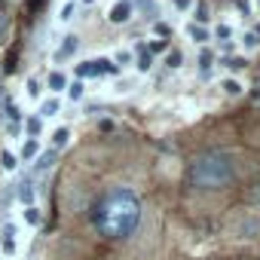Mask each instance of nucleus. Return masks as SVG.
<instances>
[{"instance_id":"obj_1","label":"nucleus","mask_w":260,"mask_h":260,"mask_svg":"<svg viewBox=\"0 0 260 260\" xmlns=\"http://www.w3.org/2000/svg\"><path fill=\"white\" fill-rule=\"evenodd\" d=\"M92 223L104 239H113V242L132 236L138 230V223H141V199H138V193H132L128 187L107 190L98 199L95 211H92Z\"/></svg>"},{"instance_id":"obj_2","label":"nucleus","mask_w":260,"mask_h":260,"mask_svg":"<svg viewBox=\"0 0 260 260\" xmlns=\"http://www.w3.org/2000/svg\"><path fill=\"white\" fill-rule=\"evenodd\" d=\"M190 181L196 190H223L236 181L233 159L220 150H208V153L196 156V162L190 166Z\"/></svg>"},{"instance_id":"obj_3","label":"nucleus","mask_w":260,"mask_h":260,"mask_svg":"<svg viewBox=\"0 0 260 260\" xmlns=\"http://www.w3.org/2000/svg\"><path fill=\"white\" fill-rule=\"evenodd\" d=\"M16 251H19V226L16 223H4V230H0V254L16 257Z\"/></svg>"},{"instance_id":"obj_4","label":"nucleus","mask_w":260,"mask_h":260,"mask_svg":"<svg viewBox=\"0 0 260 260\" xmlns=\"http://www.w3.org/2000/svg\"><path fill=\"white\" fill-rule=\"evenodd\" d=\"M236 236H239V239H257V236H260V220H257V217H245V220L236 226Z\"/></svg>"},{"instance_id":"obj_5","label":"nucleus","mask_w":260,"mask_h":260,"mask_svg":"<svg viewBox=\"0 0 260 260\" xmlns=\"http://www.w3.org/2000/svg\"><path fill=\"white\" fill-rule=\"evenodd\" d=\"M55 162H58V150H46V153H37V162H34V175H43V172H49Z\"/></svg>"},{"instance_id":"obj_6","label":"nucleus","mask_w":260,"mask_h":260,"mask_svg":"<svg viewBox=\"0 0 260 260\" xmlns=\"http://www.w3.org/2000/svg\"><path fill=\"white\" fill-rule=\"evenodd\" d=\"M128 16H132V4H128V0H119V4L110 10V22H113V25L128 22Z\"/></svg>"},{"instance_id":"obj_7","label":"nucleus","mask_w":260,"mask_h":260,"mask_svg":"<svg viewBox=\"0 0 260 260\" xmlns=\"http://www.w3.org/2000/svg\"><path fill=\"white\" fill-rule=\"evenodd\" d=\"M77 46H80V37H74V34H71V37H64V43H61V46H58V52H55V61H64L68 55H74V52H77Z\"/></svg>"},{"instance_id":"obj_8","label":"nucleus","mask_w":260,"mask_h":260,"mask_svg":"<svg viewBox=\"0 0 260 260\" xmlns=\"http://www.w3.org/2000/svg\"><path fill=\"white\" fill-rule=\"evenodd\" d=\"M16 196L25 202V208H28V205H34V184H31V181H22V184H19V190H16Z\"/></svg>"},{"instance_id":"obj_9","label":"nucleus","mask_w":260,"mask_h":260,"mask_svg":"<svg viewBox=\"0 0 260 260\" xmlns=\"http://www.w3.org/2000/svg\"><path fill=\"white\" fill-rule=\"evenodd\" d=\"M46 86H49L52 92H61V89H68V77H64L61 71H52L49 80H46Z\"/></svg>"},{"instance_id":"obj_10","label":"nucleus","mask_w":260,"mask_h":260,"mask_svg":"<svg viewBox=\"0 0 260 260\" xmlns=\"http://www.w3.org/2000/svg\"><path fill=\"white\" fill-rule=\"evenodd\" d=\"M68 141H71V128H55L52 132V150L68 147Z\"/></svg>"},{"instance_id":"obj_11","label":"nucleus","mask_w":260,"mask_h":260,"mask_svg":"<svg viewBox=\"0 0 260 260\" xmlns=\"http://www.w3.org/2000/svg\"><path fill=\"white\" fill-rule=\"evenodd\" d=\"M25 223H28V226H40V223H43V211H40L37 205H28V208H25Z\"/></svg>"},{"instance_id":"obj_12","label":"nucleus","mask_w":260,"mask_h":260,"mask_svg":"<svg viewBox=\"0 0 260 260\" xmlns=\"http://www.w3.org/2000/svg\"><path fill=\"white\" fill-rule=\"evenodd\" d=\"M37 153H40V141L37 138H28L25 147H22V159H37Z\"/></svg>"},{"instance_id":"obj_13","label":"nucleus","mask_w":260,"mask_h":260,"mask_svg":"<svg viewBox=\"0 0 260 260\" xmlns=\"http://www.w3.org/2000/svg\"><path fill=\"white\" fill-rule=\"evenodd\" d=\"M245 202L248 205H260V181H254V184L245 187Z\"/></svg>"},{"instance_id":"obj_14","label":"nucleus","mask_w":260,"mask_h":260,"mask_svg":"<svg viewBox=\"0 0 260 260\" xmlns=\"http://www.w3.org/2000/svg\"><path fill=\"white\" fill-rule=\"evenodd\" d=\"M4 110H7V119L19 125V119H22V110H19V104H16V101H7V104H4Z\"/></svg>"},{"instance_id":"obj_15","label":"nucleus","mask_w":260,"mask_h":260,"mask_svg":"<svg viewBox=\"0 0 260 260\" xmlns=\"http://www.w3.org/2000/svg\"><path fill=\"white\" fill-rule=\"evenodd\" d=\"M0 166H4L7 172H16V166H19V159L10 153V150H4V153H0Z\"/></svg>"},{"instance_id":"obj_16","label":"nucleus","mask_w":260,"mask_h":260,"mask_svg":"<svg viewBox=\"0 0 260 260\" xmlns=\"http://www.w3.org/2000/svg\"><path fill=\"white\" fill-rule=\"evenodd\" d=\"M153 64V58H150V52L144 49V46H138V71H147Z\"/></svg>"},{"instance_id":"obj_17","label":"nucleus","mask_w":260,"mask_h":260,"mask_svg":"<svg viewBox=\"0 0 260 260\" xmlns=\"http://www.w3.org/2000/svg\"><path fill=\"white\" fill-rule=\"evenodd\" d=\"M55 113H58V101L55 98H49V101L40 104V116H55Z\"/></svg>"},{"instance_id":"obj_18","label":"nucleus","mask_w":260,"mask_h":260,"mask_svg":"<svg viewBox=\"0 0 260 260\" xmlns=\"http://www.w3.org/2000/svg\"><path fill=\"white\" fill-rule=\"evenodd\" d=\"M190 37H193L196 43H205V40H208V31H205L202 25H190Z\"/></svg>"},{"instance_id":"obj_19","label":"nucleus","mask_w":260,"mask_h":260,"mask_svg":"<svg viewBox=\"0 0 260 260\" xmlns=\"http://www.w3.org/2000/svg\"><path fill=\"white\" fill-rule=\"evenodd\" d=\"M77 74H80V77H98V64H95V61H86V64L77 68Z\"/></svg>"},{"instance_id":"obj_20","label":"nucleus","mask_w":260,"mask_h":260,"mask_svg":"<svg viewBox=\"0 0 260 260\" xmlns=\"http://www.w3.org/2000/svg\"><path fill=\"white\" fill-rule=\"evenodd\" d=\"M7 40H10V19L0 13V46H4Z\"/></svg>"},{"instance_id":"obj_21","label":"nucleus","mask_w":260,"mask_h":260,"mask_svg":"<svg viewBox=\"0 0 260 260\" xmlns=\"http://www.w3.org/2000/svg\"><path fill=\"white\" fill-rule=\"evenodd\" d=\"M25 128H28V135H31V138H37V135H40V128H43V122H40L37 116H31V119L25 122Z\"/></svg>"},{"instance_id":"obj_22","label":"nucleus","mask_w":260,"mask_h":260,"mask_svg":"<svg viewBox=\"0 0 260 260\" xmlns=\"http://www.w3.org/2000/svg\"><path fill=\"white\" fill-rule=\"evenodd\" d=\"M95 64H98V74H116V64L110 58H98Z\"/></svg>"},{"instance_id":"obj_23","label":"nucleus","mask_w":260,"mask_h":260,"mask_svg":"<svg viewBox=\"0 0 260 260\" xmlns=\"http://www.w3.org/2000/svg\"><path fill=\"white\" fill-rule=\"evenodd\" d=\"M211 58H214V55H211L208 49L199 55V68H202V74H208V71H211Z\"/></svg>"},{"instance_id":"obj_24","label":"nucleus","mask_w":260,"mask_h":260,"mask_svg":"<svg viewBox=\"0 0 260 260\" xmlns=\"http://www.w3.org/2000/svg\"><path fill=\"white\" fill-rule=\"evenodd\" d=\"M68 95H71V101H80L83 98V83H71L68 86Z\"/></svg>"},{"instance_id":"obj_25","label":"nucleus","mask_w":260,"mask_h":260,"mask_svg":"<svg viewBox=\"0 0 260 260\" xmlns=\"http://www.w3.org/2000/svg\"><path fill=\"white\" fill-rule=\"evenodd\" d=\"M181 58H184V55H181L178 49H172V52L166 55V64H169V68H178V64H181Z\"/></svg>"},{"instance_id":"obj_26","label":"nucleus","mask_w":260,"mask_h":260,"mask_svg":"<svg viewBox=\"0 0 260 260\" xmlns=\"http://www.w3.org/2000/svg\"><path fill=\"white\" fill-rule=\"evenodd\" d=\"M223 92H226V95H239V92H242V86H239L236 80H223Z\"/></svg>"},{"instance_id":"obj_27","label":"nucleus","mask_w":260,"mask_h":260,"mask_svg":"<svg viewBox=\"0 0 260 260\" xmlns=\"http://www.w3.org/2000/svg\"><path fill=\"white\" fill-rule=\"evenodd\" d=\"M196 22L202 25V22H208V10H205V4H199L196 7Z\"/></svg>"},{"instance_id":"obj_28","label":"nucleus","mask_w":260,"mask_h":260,"mask_svg":"<svg viewBox=\"0 0 260 260\" xmlns=\"http://www.w3.org/2000/svg\"><path fill=\"white\" fill-rule=\"evenodd\" d=\"M28 95H31V98L40 95V83H37V80H28Z\"/></svg>"},{"instance_id":"obj_29","label":"nucleus","mask_w":260,"mask_h":260,"mask_svg":"<svg viewBox=\"0 0 260 260\" xmlns=\"http://www.w3.org/2000/svg\"><path fill=\"white\" fill-rule=\"evenodd\" d=\"M138 7H141L144 13H150V16L156 13V7H153V0H138Z\"/></svg>"},{"instance_id":"obj_30","label":"nucleus","mask_w":260,"mask_h":260,"mask_svg":"<svg viewBox=\"0 0 260 260\" xmlns=\"http://www.w3.org/2000/svg\"><path fill=\"white\" fill-rule=\"evenodd\" d=\"M257 43H260V37H257V34H245V46H248V49H251V46H257Z\"/></svg>"},{"instance_id":"obj_31","label":"nucleus","mask_w":260,"mask_h":260,"mask_svg":"<svg viewBox=\"0 0 260 260\" xmlns=\"http://www.w3.org/2000/svg\"><path fill=\"white\" fill-rule=\"evenodd\" d=\"M226 68H233V71H242V68H245V61H242V58H230V61H226Z\"/></svg>"},{"instance_id":"obj_32","label":"nucleus","mask_w":260,"mask_h":260,"mask_svg":"<svg viewBox=\"0 0 260 260\" xmlns=\"http://www.w3.org/2000/svg\"><path fill=\"white\" fill-rule=\"evenodd\" d=\"M71 16H74V4H64V10H61V19H64V22H68V19H71Z\"/></svg>"},{"instance_id":"obj_33","label":"nucleus","mask_w":260,"mask_h":260,"mask_svg":"<svg viewBox=\"0 0 260 260\" xmlns=\"http://www.w3.org/2000/svg\"><path fill=\"white\" fill-rule=\"evenodd\" d=\"M162 49H166V40H153L150 43V52H162Z\"/></svg>"},{"instance_id":"obj_34","label":"nucleus","mask_w":260,"mask_h":260,"mask_svg":"<svg viewBox=\"0 0 260 260\" xmlns=\"http://www.w3.org/2000/svg\"><path fill=\"white\" fill-rule=\"evenodd\" d=\"M230 34H233V31H230V28H226V25H220V28H217V37H220V40H226V37H230Z\"/></svg>"},{"instance_id":"obj_35","label":"nucleus","mask_w":260,"mask_h":260,"mask_svg":"<svg viewBox=\"0 0 260 260\" xmlns=\"http://www.w3.org/2000/svg\"><path fill=\"white\" fill-rule=\"evenodd\" d=\"M98 128H101V132H110L113 122H110V119H101V122H98Z\"/></svg>"},{"instance_id":"obj_36","label":"nucleus","mask_w":260,"mask_h":260,"mask_svg":"<svg viewBox=\"0 0 260 260\" xmlns=\"http://www.w3.org/2000/svg\"><path fill=\"white\" fill-rule=\"evenodd\" d=\"M116 61H119V64H128V61H132V55H128V52H119Z\"/></svg>"},{"instance_id":"obj_37","label":"nucleus","mask_w":260,"mask_h":260,"mask_svg":"<svg viewBox=\"0 0 260 260\" xmlns=\"http://www.w3.org/2000/svg\"><path fill=\"white\" fill-rule=\"evenodd\" d=\"M175 4H178V7H181V10H187V7H190V4H193V0H175Z\"/></svg>"},{"instance_id":"obj_38","label":"nucleus","mask_w":260,"mask_h":260,"mask_svg":"<svg viewBox=\"0 0 260 260\" xmlns=\"http://www.w3.org/2000/svg\"><path fill=\"white\" fill-rule=\"evenodd\" d=\"M254 34H257V37H260V25H257V31H254Z\"/></svg>"},{"instance_id":"obj_39","label":"nucleus","mask_w":260,"mask_h":260,"mask_svg":"<svg viewBox=\"0 0 260 260\" xmlns=\"http://www.w3.org/2000/svg\"><path fill=\"white\" fill-rule=\"evenodd\" d=\"M83 4H95V0H83Z\"/></svg>"},{"instance_id":"obj_40","label":"nucleus","mask_w":260,"mask_h":260,"mask_svg":"<svg viewBox=\"0 0 260 260\" xmlns=\"http://www.w3.org/2000/svg\"><path fill=\"white\" fill-rule=\"evenodd\" d=\"M257 4H260V0H257Z\"/></svg>"}]
</instances>
